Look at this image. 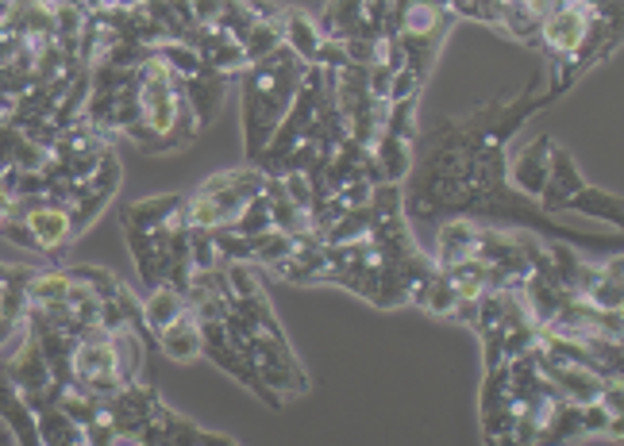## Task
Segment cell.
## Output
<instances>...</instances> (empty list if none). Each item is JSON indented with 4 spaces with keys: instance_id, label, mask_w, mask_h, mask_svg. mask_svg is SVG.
I'll use <instances>...</instances> for the list:
<instances>
[{
    "instance_id": "obj_15",
    "label": "cell",
    "mask_w": 624,
    "mask_h": 446,
    "mask_svg": "<svg viewBox=\"0 0 624 446\" xmlns=\"http://www.w3.org/2000/svg\"><path fill=\"white\" fill-rule=\"evenodd\" d=\"M185 308H190V300H185L182 289H174L170 282H155L147 297L139 300V320H143V328L150 331V339H155L170 320H178Z\"/></svg>"
},
{
    "instance_id": "obj_9",
    "label": "cell",
    "mask_w": 624,
    "mask_h": 446,
    "mask_svg": "<svg viewBox=\"0 0 624 446\" xmlns=\"http://www.w3.org/2000/svg\"><path fill=\"white\" fill-rule=\"evenodd\" d=\"M124 224H135V228L143 231H159V236L190 228V219H185V196L167 193V196H150V201H135L132 208L124 211Z\"/></svg>"
},
{
    "instance_id": "obj_27",
    "label": "cell",
    "mask_w": 624,
    "mask_h": 446,
    "mask_svg": "<svg viewBox=\"0 0 624 446\" xmlns=\"http://www.w3.org/2000/svg\"><path fill=\"white\" fill-rule=\"evenodd\" d=\"M0 116H4V112H0Z\"/></svg>"
},
{
    "instance_id": "obj_18",
    "label": "cell",
    "mask_w": 624,
    "mask_h": 446,
    "mask_svg": "<svg viewBox=\"0 0 624 446\" xmlns=\"http://www.w3.org/2000/svg\"><path fill=\"white\" fill-rule=\"evenodd\" d=\"M282 43L300 58V62L313 66L317 62L320 43H325V32H320V24H313L305 12L290 9V12H282Z\"/></svg>"
},
{
    "instance_id": "obj_26",
    "label": "cell",
    "mask_w": 624,
    "mask_h": 446,
    "mask_svg": "<svg viewBox=\"0 0 624 446\" xmlns=\"http://www.w3.org/2000/svg\"><path fill=\"white\" fill-rule=\"evenodd\" d=\"M0 320H9V316H0Z\"/></svg>"
},
{
    "instance_id": "obj_20",
    "label": "cell",
    "mask_w": 624,
    "mask_h": 446,
    "mask_svg": "<svg viewBox=\"0 0 624 446\" xmlns=\"http://www.w3.org/2000/svg\"><path fill=\"white\" fill-rule=\"evenodd\" d=\"M35 427H39V443L47 446H86V431L73 423L58 404H47L35 412Z\"/></svg>"
},
{
    "instance_id": "obj_24",
    "label": "cell",
    "mask_w": 624,
    "mask_h": 446,
    "mask_svg": "<svg viewBox=\"0 0 624 446\" xmlns=\"http://www.w3.org/2000/svg\"><path fill=\"white\" fill-rule=\"evenodd\" d=\"M16 328H20L16 320H0V346L9 343V335H12V331H16Z\"/></svg>"
},
{
    "instance_id": "obj_5",
    "label": "cell",
    "mask_w": 624,
    "mask_h": 446,
    "mask_svg": "<svg viewBox=\"0 0 624 446\" xmlns=\"http://www.w3.org/2000/svg\"><path fill=\"white\" fill-rule=\"evenodd\" d=\"M0 236L16 239V247H32V251L43 254H58L81 236L78 219H73V208L63 201H50V196H39L24 208V216L12 219L0 228Z\"/></svg>"
},
{
    "instance_id": "obj_7",
    "label": "cell",
    "mask_w": 624,
    "mask_h": 446,
    "mask_svg": "<svg viewBox=\"0 0 624 446\" xmlns=\"http://www.w3.org/2000/svg\"><path fill=\"white\" fill-rule=\"evenodd\" d=\"M70 369H73V381L81 389L97 392V397H112V392L124 389V374H120V362H116V346H112V331L104 328H86L73 343L70 354Z\"/></svg>"
},
{
    "instance_id": "obj_1",
    "label": "cell",
    "mask_w": 624,
    "mask_h": 446,
    "mask_svg": "<svg viewBox=\"0 0 624 446\" xmlns=\"http://www.w3.org/2000/svg\"><path fill=\"white\" fill-rule=\"evenodd\" d=\"M135 101H139V119L127 127V139L139 142L143 150H174L185 147L201 135V119L185 96L178 73L167 66L159 50H150L135 66Z\"/></svg>"
},
{
    "instance_id": "obj_23",
    "label": "cell",
    "mask_w": 624,
    "mask_h": 446,
    "mask_svg": "<svg viewBox=\"0 0 624 446\" xmlns=\"http://www.w3.org/2000/svg\"><path fill=\"white\" fill-rule=\"evenodd\" d=\"M27 204H32V201H16V196H12L9 188L0 185V228H4V224H12V219L24 216Z\"/></svg>"
},
{
    "instance_id": "obj_17",
    "label": "cell",
    "mask_w": 624,
    "mask_h": 446,
    "mask_svg": "<svg viewBox=\"0 0 624 446\" xmlns=\"http://www.w3.org/2000/svg\"><path fill=\"white\" fill-rule=\"evenodd\" d=\"M73 285V270H32L24 289V312H55L63 308L66 293Z\"/></svg>"
},
{
    "instance_id": "obj_6",
    "label": "cell",
    "mask_w": 624,
    "mask_h": 446,
    "mask_svg": "<svg viewBox=\"0 0 624 446\" xmlns=\"http://www.w3.org/2000/svg\"><path fill=\"white\" fill-rule=\"evenodd\" d=\"M239 351L247 354V362L254 366L259 381L266 385L274 397H305L308 392V377L300 369L297 354L290 351L282 331H251L247 328L243 346Z\"/></svg>"
},
{
    "instance_id": "obj_3",
    "label": "cell",
    "mask_w": 624,
    "mask_h": 446,
    "mask_svg": "<svg viewBox=\"0 0 624 446\" xmlns=\"http://www.w3.org/2000/svg\"><path fill=\"white\" fill-rule=\"evenodd\" d=\"M262 181H266V173L259 165H243V170H228L208 178L205 185H197L185 196L190 228H205V231L231 228L239 219V211L262 193Z\"/></svg>"
},
{
    "instance_id": "obj_12",
    "label": "cell",
    "mask_w": 624,
    "mask_h": 446,
    "mask_svg": "<svg viewBox=\"0 0 624 446\" xmlns=\"http://www.w3.org/2000/svg\"><path fill=\"white\" fill-rule=\"evenodd\" d=\"M470 254H478V224L466 216L447 219L440 228V239H435V270H451L458 262H466Z\"/></svg>"
},
{
    "instance_id": "obj_13",
    "label": "cell",
    "mask_w": 624,
    "mask_h": 446,
    "mask_svg": "<svg viewBox=\"0 0 624 446\" xmlns=\"http://www.w3.org/2000/svg\"><path fill=\"white\" fill-rule=\"evenodd\" d=\"M178 81H182V89H185V96H190L193 112H197L201 127H205L208 119H213L216 112H220L224 89H228V78H224V73H216L208 62H201L197 70L185 73V78H178Z\"/></svg>"
},
{
    "instance_id": "obj_2",
    "label": "cell",
    "mask_w": 624,
    "mask_h": 446,
    "mask_svg": "<svg viewBox=\"0 0 624 446\" xmlns=\"http://www.w3.org/2000/svg\"><path fill=\"white\" fill-rule=\"evenodd\" d=\"M305 70L308 62H300L282 43V47H274L266 58H259V62H251L239 73V78H243V147L251 162L262 155L270 135H274L277 124L285 119Z\"/></svg>"
},
{
    "instance_id": "obj_21",
    "label": "cell",
    "mask_w": 624,
    "mask_h": 446,
    "mask_svg": "<svg viewBox=\"0 0 624 446\" xmlns=\"http://www.w3.org/2000/svg\"><path fill=\"white\" fill-rule=\"evenodd\" d=\"M274 47H282V12L259 9V20H254V27L247 32V39H243L247 66L259 62V58H266Z\"/></svg>"
},
{
    "instance_id": "obj_11",
    "label": "cell",
    "mask_w": 624,
    "mask_h": 446,
    "mask_svg": "<svg viewBox=\"0 0 624 446\" xmlns=\"http://www.w3.org/2000/svg\"><path fill=\"white\" fill-rule=\"evenodd\" d=\"M552 135H540L532 147H524L513 162H506V178H513L517 193L532 196L536 201L547 185V158H552Z\"/></svg>"
},
{
    "instance_id": "obj_4",
    "label": "cell",
    "mask_w": 624,
    "mask_h": 446,
    "mask_svg": "<svg viewBox=\"0 0 624 446\" xmlns=\"http://www.w3.org/2000/svg\"><path fill=\"white\" fill-rule=\"evenodd\" d=\"M451 24H455V12L447 4H440V0H405L401 4L389 35H397V43L405 50V62H409V70L417 78H428Z\"/></svg>"
},
{
    "instance_id": "obj_22",
    "label": "cell",
    "mask_w": 624,
    "mask_h": 446,
    "mask_svg": "<svg viewBox=\"0 0 624 446\" xmlns=\"http://www.w3.org/2000/svg\"><path fill=\"white\" fill-rule=\"evenodd\" d=\"M563 211H582V216H598V219H609L613 228H621L624 216H621V196L616 193H605V188H593L590 181H586L582 188H578L575 196L567 201V208Z\"/></svg>"
},
{
    "instance_id": "obj_25",
    "label": "cell",
    "mask_w": 624,
    "mask_h": 446,
    "mask_svg": "<svg viewBox=\"0 0 624 446\" xmlns=\"http://www.w3.org/2000/svg\"><path fill=\"white\" fill-rule=\"evenodd\" d=\"M4 274H9V266H4V262H0V277H4Z\"/></svg>"
},
{
    "instance_id": "obj_8",
    "label": "cell",
    "mask_w": 624,
    "mask_h": 446,
    "mask_svg": "<svg viewBox=\"0 0 624 446\" xmlns=\"http://www.w3.org/2000/svg\"><path fill=\"white\" fill-rule=\"evenodd\" d=\"M0 369H4V374L16 381V389L27 397L32 412H39V408H47V404H55V400H58V385H55V377H50V366H47V358H43V346H39V339H35L32 331L20 339V346L12 351V358L4 362Z\"/></svg>"
},
{
    "instance_id": "obj_16",
    "label": "cell",
    "mask_w": 624,
    "mask_h": 446,
    "mask_svg": "<svg viewBox=\"0 0 624 446\" xmlns=\"http://www.w3.org/2000/svg\"><path fill=\"white\" fill-rule=\"evenodd\" d=\"M155 343L162 346L170 362H197L201 358V320L193 308H185L178 320H170L167 328L155 335Z\"/></svg>"
},
{
    "instance_id": "obj_10",
    "label": "cell",
    "mask_w": 624,
    "mask_h": 446,
    "mask_svg": "<svg viewBox=\"0 0 624 446\" xmlns=\"http://www.w3.org/2000/svg\"><path fill=\"white\" fill-rule=\"evenodd\" d=\"M582 185H586V181H582V173H578L575 158H570L559 142H552V158H547V185H544V193L536 196L540 208H544V211H563V208H567V201Z\"/></svg>"
},
{
    "instance_id": "obj_19",
    "label": "cell",
    "mask_w": 624,
    "mask_h": 446,
    "mask_svg": "<svg viewBox=\"0 0 624 446\" xmlns=\"http://www.w3.org/2000/svg\"><path fill=\"white\" fill-rule=\"evenodd\" d=\"M409 300L432 316H455V308H458L455 285H451V277L443 274V270H432V274H428L424 282L409 293Z\"/></svg>"
},
{
    "instance_id": "obj_14",
    "label": "cell",
    "mask_w": 624,
    "mask_h": 446,
    "mask_svg": "<svg viewBox=\"0 0 624 446\" xmlns=\"http://www.w3.org/2000/svg\"><path fill=\"white\" fill-rule=\"evenodd\" d=\"M0 420H4V427L12 431L16 443H39V427H35L32 404H27V397L16 389V381H12L4 369H0Z\"/></svg>"
}]
</instances>
